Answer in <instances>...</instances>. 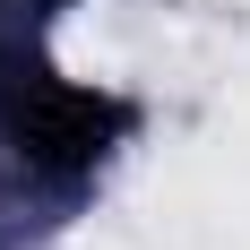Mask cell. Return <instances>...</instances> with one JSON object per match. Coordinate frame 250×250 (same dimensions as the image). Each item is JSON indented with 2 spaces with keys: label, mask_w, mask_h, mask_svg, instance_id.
<instances>
[{
  "label": "cell",
  "mask_w": 250,
  "mask_h": 250,
  "mask_svg": "<svg viewBox=\"0 0 250 250\" xmlns=\"http://www.w3.org/2000/svg\"><path fill=\"white\" fill-rule=\"evenodd\" d=\"M129 129V104L104 95V86H78V78H52L35 69L9 104V138H18V164L43 181H86L104 155L121 147Z\"/></svg>",
  "instance_id": "6da1fadb"
}]
</instances>
